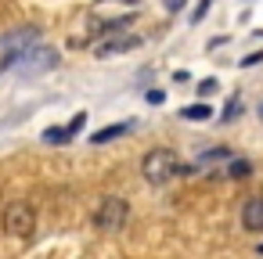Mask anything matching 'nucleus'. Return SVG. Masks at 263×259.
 <instances>
[{
	"label": "nucleus",
	"instance_id": "obj_1",
	"mask_svg": "<svg viewBox=\"0 0 263 259\" xmlns=\"http://www.w3.org/2000/svg\"><path fill=\"white\" fill-rule=\"evenodd\" d=\"M141 173H144V180H148L152 187H162V184H170L173 176H180L184 166H180V155H177L173 148H152V151L141 158Z\"/></svg>",
	"mask_w": 263,
	"mask_h": 259
},
{
	"label": "nucleus",
	"instance_id": "obj_2",
	"mask_svg": "<svg viewBox=\"0 0 263 259\" xmlns=\"http://www.w3.org/2000/svg\"><path fill=\"white\" fill-rule=\"evenodd\" d=\"M126 220H130V202L119 198V194L101 198L98 209H94V230H101V234H116V230H123Z\"/></svg>",
	"mask_w": 263,
	"mask_h": 259
},
{
	"label": "nucleus",
	"instance_id": "obj_3",
	"mask_svg": "<svg viewBox=\"0 0 263 259\" xmlns=\"http://www.w3.org/2000/svg\"><path fill=\"white\" fill-rule=\"evenodd\" d=\"M4 230L11 237H18V241H29L36 234V212H33V205L29 202H11L4 209Z\"/></svg>",
	"mask_w": 263,
	"mask_h": 259
},
{
	"label": "nucleus",
	"instance_id": "obj_4",
	"mask_svg": "<svg viewBox=\"0 0 263 259\" xmlns=\"http://www.w3.org/2000/svg\"><path fill=\"white\" fill-rule=\"evenodd\" d=\"M83 126H87V112L72 115V119H69V126H51V130H44V144H69Z\"/></svg>",
	"mask_w": 263,
	"mask_h": 259
},
{
	"label": "nucleus",
	"instance_id": "obj_5",
	"mask_svg": "<svg viewBox=\"0 0 263 259\" xmlns=\"http://www.w3.org/2000/svg\"><path fill=\"white\" fill-rule=\"evenodd\" d=\"M241 227L249 234H263V194L245 198V205H241Z\"/></svg>",
	"mask_w": 263,
	"mask_h": 259
},
{
	"label": "nucleus",
	"instance_id": "obj_6",
	"mask_svg": "<svg viewBox=\"0 0 263 259\" xmlns=\"http://www.w3.org/2000/svg\"><path fill=\"white\" fill-rule=\"evenodd\" d=\"M141 47V36H119V40H105L98 47V58H112V54H123V51H134Z\"/></svg>",
	"mask_w": 263,
	"mask_h": 259
},
{
	"label": "nucleus",
	"instance_id": "obj_7",
	"mask_svg": "<svg viewBox=\"0 0 263 259\" xmlns=\"http://www.w3.org/2000/svg\"><path fill=\"white\" fill-rule=\"evenodd\" d=\"M123 133H130V123H116V126L98 130V133L90 137V144H108V141H116V137H123Z\"/></svg>",
	"mask_w": 263,
	"mask_h": 259
},
{
	"label": "nucleus",
	"instance_id": "obj_8",
	"mask_svg": "<svg viewBox=\"0 0 263 259\" xmlns=\"http://www.w3.org/2000/svg\"><path fill=\"white\" fill-rule=\"evenodd\" d=\"M227 176H231V180H245V176H252V162H249V158H231Z\"/></svg>",
	"mask_w": 263,
	"mask_h": 259
},
{
	"label": "nucleus",
	"instance_id": "obj_9",
	"mask_svg": "<svg viewBox=\"0 0 263 259\" xmlns=\"http://www.w3.org/2000/svg\"><path fill=\"white\" fill-rule=\"evenodd\" d=\"M180 115L191 119V123H202V119H209L213 112H209V105H187V108H180Z\"/></svg>",
	"mask_w": 263,
	"mask_h": 259
},
{
	"label": "nucleus",
	"instance_id": "obj_10",
	"mask_svg": "<svg viewBox=\"0 0 263 259\" xmlns=\"http://www.w3.org/2000/svg\"><path fill=\"white\" fill-rule=\"evenodd\" d=\"M209 8H213V0H202V4H198V8H195V15H191V22H202V18H205V11H209Z\"/></svg>",
	"mask_w": 263,
	"mask_h": 259
},
{
	"label": "nucleus",
	"instance_id": "obj_11",
	"mask_svg": "<svg viewBox=\"0 0 263 259\" xmlns=\"http://www.w3.org/2000/svg\"><path fill=\"white\" fill-rule=\"evenodd\" d=\"M213 90H216V79H202V83H198V94H202V97L213 94Z\"/></svg>",
	"mask_w": 263,
	"mask_h": 259
},
{
	"label": "nucleus",
	"instance_id": "obj_12",
	"mask_svg": "<svg viewBox=\"0 0 263 259\" xmlns=\"http://www.w3.org/2000/svg\"><path fill=\"white\" fill-rule=\"evenodd\" d=\"M238 112H241V105H238V101H231V105H227V112H223V119H234Z\"/></svg>",
	"mask_w": 263,
	"mask_h": 259
},
{
	"label": "nucleus",
	"instance_id": "obj_13",
	"mask_svg": "<svg viewBox=\"0 0 263 259\" xmlns=\"http://www.w3.org/2000/svg\"><path fill=\"white\" fill-rule=\"evenodd\" d=\"M259 62H263V51H256V54H249V58H245L241 65H259Z\"/></svg>",
	"mask_w": 263,
	"mask_h": 259
},
{
	"label": "nucleus",
	"instance_id": "obj_14",
	"mask_svg": "<svg viewBox=\"0 0 263 259\" xmlns=\"http://www.w3.org/2000/svg\"><path fill=\"white\" fill-rule=\"evenodd\" d=\"M259 115H263V105H259Z\"/></svg>",
	"mask_w": 263,
	"mask_h": 259
}]
</instances>
